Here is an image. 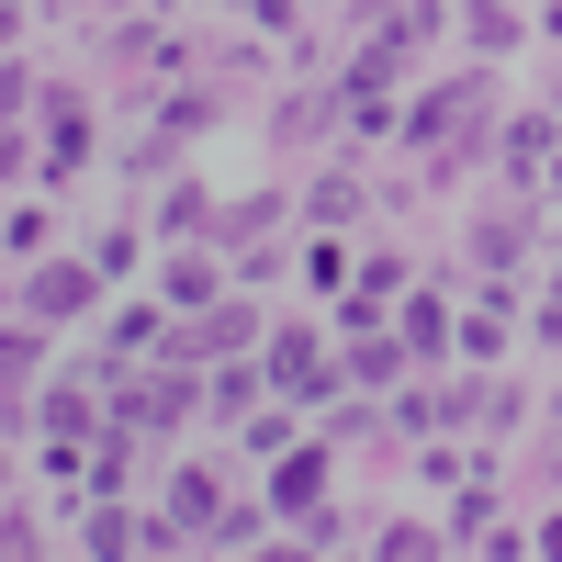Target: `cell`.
Here are the masks:
<instances>
[{
  "instance_id": "1",
  "label": "cell",
  "mask_w": 562,
  "mask_h": 562,
  "mask_svg": "<svg viewBox=\"0 0 562 562\" xmlns=\"http://www.w3.org/2000/svg\"><path fill=\"white\" fill-rule=\"evenodd\" d=\"M281 383H293V394L315 383V394H326V360H315V338H281Z\"/></svg>"
}]
</instances>
